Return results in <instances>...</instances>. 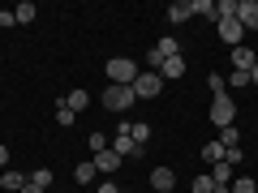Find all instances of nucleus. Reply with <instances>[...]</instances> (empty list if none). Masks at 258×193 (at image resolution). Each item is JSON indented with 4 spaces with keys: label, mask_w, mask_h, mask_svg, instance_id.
Returning a JSON list of instances; mask_svg holds the SVG:
<instances>
[{
    "label": "nucleus",
    "mask_w": 258,
    "mask_h": 193,
    "mask_svg": "<svg viewBox=\"0 0 258 193\" xmlns=\"http://www.w3.org/2000/svg\"><path fill=\"white\" fill-rule=\"evenodd\" d=\"M108 77H112V86H134V77H138V60H129V56L108 60Z\"/></svg>",
    "instance_id": "1"
},
{
    "label": "nucleus",
    "mask_w": 258,
    "mask_h": 193,
    "mask_svg": "<svg viewBox=\"0 0 258 193\" xmlns=\"http://www.w3.org/2000/svg\"><path fill=\"white\" fill-rule=\"evenodd\" d=\"M134 103H138L134 86H108V90H103V108L108 112H129Z\"/></svg>",
    "instance_id": "2"
},
{
    "label": "nucleus",
    "mask_w": 258,
    "mask_h": 193,
    "mask_svg": "<svg viewBox=\"0 0 258 193\" xmlns=\"http://www.w3.org/2000/svg\"><path fill=\"white\" fill-rule=\"evenodd\" d=\"M172 56H181V43L164 35V39H159V43L147 52V64H151V73H155V69H164V60H172Z\"/></svg>",
    "instance_id": "3"
},
{
    "label": "nucleus",
    "mask_w": 258,
    "mask_h": 193,
    "mask_svg": "<svg viewBox=\"0 0 258 193\" xmlns=\"http://www.w3.org/2000/svg\"><path fill=\"white\" fill-rule=\"evenodd\" d=\"M232 116H237V103H232V94H215V99H211V120H215L220 129H228Z\"/></svg>",
    "instance_id": "4"
},
{
    "label": "nucleus",
    "mask_w": 258,
    "mask_h": 193,
    "mask_svg": "<svg viewBox=\"0 0 258 193\" xmlns=\"http://www.w3.org/2000/svg\"><path fill=\"white\" fill-rule=\"evenodd\" d=\"M159 90H164V77H159V73H151V69L134 77V94H138V99H155Z\"/></svg>",
    "instance_id": "5"
},
{
    "label": "nucleus",
    "mask_w": 258,
    "mask_h": 193,
    "mask_svg": "<svg viewBox=\"0 0 258 193\" xmlns=\"http://www.w3.org/2000/svg\"><path fill=\"white\" fill-rule=\"evenodd\" d=\"M108 150H116L120 159H138V155H142V146H134V138H129V120H120V129H116V142H112Z\"/></svg>",
    "instance_id": "6"
},
{
    "label": "nucleus",
    "mask_w": 258,
    "mask_h": 193,
    "mask_svg": "<svg viewBox=\"0 0 258 193\" xmlns=\"http://www.w3.org/2000/svg\"><path fill=\"white\" fill-rule=\"evenodd\" d=\"M215 26H220V39H224V43H232V47H237V43H241V35H245V26L237 22V13H232V18H220Z\"/></svg>",
    "instance_id": "7"
},
{
    "label": "nucleus",
    "mask_w": 258,
    "mask_h": 193,
    "mask_svg": "<svg viewBox=\"0 0 258 193\" xmlns=\"http://www.w3.org/2000/svg\"><path fill=\"white\" fill-rule=\"evenodd\" d=\"M237 22L245 30H258V0H237Z\"/></svg>",
    "instance_id": "8"
},
{
    "label": "nucleus",
    "mask_w": 258,
    "mask_h": 193,
    "mask_svg": "<svg viewBox=\"0 0 258 193\" xmlns=\"http://www.w3.org/2000/svg\"><path fill=\"white\" fill-rule=\"evenodd\" d=\"M120 163H125V159H120L116 150H99V155H95V172H103V176H112Z\"/></svg>",
    "instance_id": "9"
},
{
    "label": "nucleus",
    "mask_w": 258,
    "mask_h": 193,
    "mask_svg": "<svg viewBox=\"0 0 258 193\" xmlns=\"http://www.w3.org/2000/svg\"><path fill=\"white\" fill-rule=\"evenodd\" d=\"M172 184H176V172H172V167H155V172H151V189L168 193Z\"/></svg>",
    "instance_id": "10"
},
{
    "label": "nucleus",
    "mask_w": 258,
    "mask_h": 193,
    "mask_svg": "<svg viewBox=\"0 0 258 193\" xmlns=\"http://www.w3.org/2000/svg\"><path fill=\"white\" fill-rule=\"evenodd\" d=\"M189 18H194V0H176V5H168V22L181 26V22H189Z\"/></svg>",
    "instance_id": "11"
},
{
    "label": "nucleus",
    "mask_w": 258,
    "mask_h": 193,
    "mask_svg": "<svg viewBox=\"0 0 258 193\" xmlns=\"http://www.w3.org/2000/svg\"><path fill=\"white\" fill-rule=\"evenodd\" d=\"M232 64H237L241 73H249V69H254V64H258V56L249 52V47H232Z\"/></svg>",
    "instance_id": "12"
},
{
    "label": "nucleus",
    "mask_w": 258,
    "mask_h": 193,
    "mask_svg": "<svg viewBox=\"0 0 258 193\" xmlns=\"http://www.w3.org/2000/svg\"><path fill=\"white\" fill-rule=\"evenodd\" d=\"M129 138H134V146H147V142H151V125L134 120V125H129Z\"/></svg>",
    "instance_id": "13"
},
{
    "label": "nucleus",
    "mask_w": 258,
    "mask_h": 193,
    "mask_svg": "<svg viewBox=\"0 0 258 193\" xmlns=\"http://www.w3.org/2000/svg\"><path fill=\"white\" fill-rule=\"evenodd\" d=\"M220 146H224V150H237V146H241V133H237V125L220 129Z\"/></svg>",
    "instance_id": "14"
},
{
    "label": "nucleus",
    "mask_w": 258,
    "mask_h": 193,
    "mask_svg": "<svg viewBox=\"0 0 258 193\" xmlns=\"http://www.w3.org/2000/svg\"><path fill=\"white\" fill-rule=\"evenodd\" d=\"M211 180L215 184H228L232 180V163H211Z\"/></svg>",
    "instance_id": "15"
},
{
    "label": "nucleus",
    "mask_w": 258,
    "mask_h": 193,
    "mask_svg": "<svg viewBox=\"0 0 258 193\" xmlns=\"http://www.w3.org/2000/svg\"><path fill=\"white\" fill-rule=\"evenodd\" d=\"M56 120H60V129H69V125L78 120V112L69 108V103H56Z\"/></svg>",
    "instance_id": "16"
},
{
    "label": "nucleus",
    "mask_w": 258,
    "mask_h": 193,
    "mask_svg": "<svg viewBox=\"0 0 258 193\" xmlns=\"http://www.w3.org/2000/svg\"><path fill=\"white\" fill-rule=\"evenodd\" d=\"M0 189H26V176H22V172H5V180H0Z\"/></svg>",
    "instance_id": "17"
},
{
    "label": "nucleus",
    "mask_w": 258,
    "mask_h": 193,
    "mask_svg": "<svg viewBox=\"0 0 258 193\" xmlns=\"http://www.w3.org/2000/svg\"><path fill=\"white\" fill-rule=\"evenodd\" d=\"M203 159H207V163H224V146H220V142H207V146H203Z\"/></svg>",
    "instance_id": "18"
},
{
    "label": "nucleus",
    "mask_w": 258,
    "mask_h": 193,
    "mask_svg": "<svg viewBox=\"0 0 258 193\" xmlns=\"http://www.w3.org/2000/svg\"><path fill=\"white\" fill-rule=\"evenodd\" d=\"M13 13H18V22H22V26H30V22L39 18V9H35V5H30V0H26V5H18V9H13Z\"/></svg>",
    "instance_id": "19"
},
{
    "label": "nucleus",
    "mask_w": 258,
    "mask_h": 193,
    "mask_svg": "<svg viewBox=\"0 0 258 193\" xmlns=\"http://www.w3.org/2000/svg\"><path fill=\"white\" fill-rule=\"evenodd\" d=\"M181 73H185V60L172 56V60H164V73H159V77H181Z\"/></svg>",
    "instance_id": "20"
},
{
    "label": "nucleus",
    "mask_w": 258,
    "mask_h": 193,
    "mask_svg": "<svg viewBox=\"0 0 258 193\" xmlns=\"http://www.w3.org/2000/svg\"><path fill=\"white\" fill-rule=\"evenodd\" d=\"M74 180H78V184H91V180H95V163H78V167H74Z\"/></svg>",
    "instance_id": "21"
},
{
    "label": "nucleus",
    "mask_w": 258,
    "mask_h": 193,
    "mask_svg": "<svg viewBox=\"0 0 258 193\" xmlns=\"http://www.w3.org/2000/svg\"><path fill=\"white\" fill-rule=\"evenodd\" d=\"M228 189H232V193H258V180H249V176H237Z\"/></svg>",
    "instance_id": "22"
},
{
    "label": "nucleus",
    "mask_w": 258,
    "mask_h": 193,
    "mask_svg": "<svg viewBox=\"0 0 258 193\" xmlns=\"http://www.w3.org/2000/svg\"><path fill=\"white\" fill-rule=\"evenodd\" d=\"M64 103H69L74 112H82L86 103H91V94H86V90H69V99H64Z\"/></svg>",
    "instance_id": "23"
},
{
    "label": "nucleus",
    "mask_w": 258,
    "mask_h": 193,
    "mask_svg": "<svg viewBox=\"0 0 258 193\" xmlns=\"http://www.w3.org/2000/svg\"><path fill=\"white\" fill-rule=\"evenodd\" d=\"M207 86H211V94H228V77H224V73H211Z\"/></svg>",
    "instance_id": "24"
},
{
    "label": "nucleus",
    "mask_w": 258,
    "mask_h": 193,
    "mask_svg": "<svg viewBox=\"0 0 258 193\" xmlns=\"http://www.w3.org/2000/svg\"><path fill=\"white\" fill-rule=\"evenodd\" d=\"M194 13H198V18H211V22H220V18H215V5H211V0H194Z\"/></svg>",
    "instance_id": "25"
},
{
    "label": "nucleus",
    "mask_w": 258,
    "mask_h": 193,
    "mask_svg": "<svg viewBox=\"0 0 258 193\" xmlns=\"http://www.w3.org/2000/svg\"><path fill=\"white\" fill-rule=\"evenodd\" d=\"M220 184L211 180V176H194V193H215Z\"/></svg>",
    "instance_id": "26"
},
{
    "label": "nucleus",
    "mask_w": 258,
    "mask_h": 193,
    "mask_svg": "<svg viewBox=\"0 0 258 193\" xmlns=\"http://www.w3.org/2000/svg\"><path fill=\"white\" fill-rule=\"evenodd\" d=\"M30 184H39V189H47V184H52V167H39V172H30Z\"/></svg>",
    "instance_id": "27"
},
{
    "label": "nucleus",
    "mask_w": 258,
    "mask_h": 193,
    "mask_svg": "<svg viewBox=\"0 0 258 193\" xmlns=\"http://www.w3.org/2000/svg\"><path fill=\"white\" fill-rule=\"evenodd\" d=\"M228 86H232V90H241V86H249V73H241V69H232V77H228Z\"/></svg>",
    "instance_id": "28"
},
{
    "label": "nucleus",
    "mask_w": 258,
    "mask_h": 193,
    "mask_svg": "<svg viewBox=\"0 0 258 193\" xmlns=\"http://www.w3.org/2000/svg\"><path fill=\"white\" fill-rule=\"evenodd\" d=\"M91 150H95V155H99V150H108V138H103L99 129H95V133H91Z\"/></svg>",
    "instance_id": "29"
},
{
    "label": "nucleus",
    "mask_w": 258,
    "mask_h": 193,
    "mask_svg": "<svg viewBox=\"0 0 258 193\" xmlns=\"http://www.w3.org/2000/svg\"><path fill=\"white\" fill-rule=\"evenodd\" d=\"M0 26H18V13H13V9H5V13H0Z\"/></svg>",
    "instance_id": "30"
},
{
    "label": "nucleus",
    "mask_w": 258,
    "mask_h": 193,
    "mask_svg": "<svg viewBox=\"0 0 258 193\" xmlns=\"http://www.w3.org/2000/svg\"><path fill=\"white\" fill-rule=\"evenodd\" d=\"M99 193H120V184H116V180H108V184H99Z\"/></svg>",
    "instance_id": "31"
},
{
    "label": "nucleus",
    "mask_w": 258,
    "mask_h": 193,
    "mask_svg": "<svg viewBox=\"0 0 258 193\" xmlns=\"http://www.w3.org/2000/svg\"><path fill=\"white\" fill-rule=\"evenodd\" d=\"M9 167V146H0V172Z\"/></svg>",
    "instance_id": "32"
},
{
    "label": "nucleus",
    "mask_w": 258,
    "mask_h": 193,
    "mask_svg": "<svg viewBox=\"0 0 258 193\" xmlns=\"http://www.w3.org/2000/svg\"><path fill=\"white\" fill-rule=\"evenodd\" d=\"M22 193H47V189H39V184H30V180H26V189H22Z\"/></svg>",
    "instance_id": "33"
},
{
    "label": "nucleus",
    "mask_w": 258,
    "mask_h": 193,
    "mask_svg": "<svg viewBox=\"0 0 258 193\" xmlns=\"http://www.w3.org/2000/svg\"><path fill=\"white\" fill-rule=\"evenodd\" d=\"M249 86H258V64H254V69H249Z\"/></svg>",
    "instance_id": "34"
},
{
    "label": "nucleus",
    "mask_w": 258,
    "mask_h": 193,
    "mask_svg": "<svg viewBox=\"0 0 258 193\" xmlns=\"http://www.w3.org/2000/svg\"><path fill=\"white\" fill-rule=\"evenodd\" d=\"M120 193H134V189H120Z\"/></svg>",
    "instance_id": "35"
},
{
    "label": "nucleus",
    "mask_w": 258,
    "mask_h": 193,
    "mask_svg": "<svg viewBox=\"0 0 258 193\" xmlns=\"http://www.w3.org/2000/svg\"><path fill=\"white\" fill-rule=\"evenodd\" d=\"M0 180H5V172H0Z\"/></svg>",
    "instance_id": "36"
}]
</instances>
